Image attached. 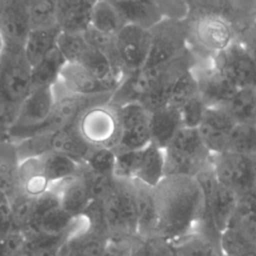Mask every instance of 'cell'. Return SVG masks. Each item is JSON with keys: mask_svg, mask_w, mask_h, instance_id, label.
Listing matches in <instances>:
<instances>
[{"mask_svg": "<svg viewBox=\"0 0 256 256\" xmlns=\"http://www.w3.org/2000/svg\"><path fill=\"white\" fill-rule=\"evenodd\" d=\"M154 192L159 217L156 237L174 240L192 232L204 210L203 192L196 178L165 176Z\"/></svg>", "mask_w": 256, "mask_h": 256, "instance_id": "obj_1", "label": "cell"}, {"mask_svg": "<svg viewBox=\"0 0 256 256\" xmlns=\"http://www.w3.org/2000/svg\"><path fill=\"white\" fill-rule=\"evenodd\" d=\"M32 88L31 65L23 46L7 42L0 56V125L7 131Z\"/></svg>", "mask_w": 256, "mask_h": 256, "instance_id": "obj_2", "label": "cell"}, {"mask_svg": "<svg viewBox=\"0 0 256 256\" xmlns=\"http://www.w3.org/2000/svg\"><path fill=\"white\" fill-rule=\"evenodd\" d=\"M189 21V46L200 60H211L236 38L234 27L223 17L206 11L194 10Z\"/></svg>", "mask_w": 256, "mask_h": 256, "instance_id": "obj_3", "label": "cell"}, {"mask_svg": "<svg viewBox=\"0 0 256 256\" xmlns=\"http://www.w3.org/2000/svg\"><path fill=\"white\" fill-rule=\"evenodd\" d=\"M151 48L143 69L156 68L175 59L189 48L190 28L185 19L163 18L150 28Z\"/></svg>", "mask_w": 256, "mask_h": 256, "instance_id": "obj_4", "label": "cell"}, {"mask_svg": "<svg viewBox=\"0 0 256 256\" xmlns=\"http://www.w3.org/2000/svg\"><path fill=\"white\" fill-rule=\"evenodd\" d=\"M82 138L93 148H115L120 137L118 107L108 103L97 104L85 110L75 122Z\"/></svg>", "mask_w": 256, "mask_h": 256, "instance_id": "obj_5", "label": "cell"}, {"mask_svg": "<svg viewBox=\"0 0 256 256\" xmlns=\"http://www.w3.org/2000/svg\"><path fill=\"white\" fill-rule=\"evenodd\" d=\"M54 104L53 86L32 88L22 102L15 121L7 131V139L17 142L35 134L49 118Z\"/></svg>", "mask_w": 256, "mask_h": 256, "instance_id": "obj_6", "label": "cell"}, {"mask_svg": "<svg viewBox=\"0 0 256 256\" xmlns=\"http://www.w3.org/2000/svg\"><path fill=\"white\" fill-rule=\"evenodd\" d=\"M212 167L218 181L238 195L256 188V153L212 154Z\"/></svg>", "mask_w": 256, "mask_h": 256, "instance_id": "obj_7", "label": "cell"}, {"mask_svg": "<svg viewBox=\"0 0 256 256\" xmlns=\"http://www.w3.org/2000/svg\"><path fill=\"white\" fill-rule=\"evenodd\" d=\"M151 39L149 28L133 23H126L114 35L117 58L126 75L145 67L150 53Z\"/></svg>", "mask_w": 256, "mask_h": 256, "instance_id": "obj_8", "label": "cell"}, {"mask_svg": "<svg viewBox=\"0 0 256 256\" xmlns=\"http://www.w3.org/2000/svg\"><path fill=\"white\" fill-rule=\"evenodd\" d=\"M118 107L120 137L116 152L140 150L151 143L150 111L140 102L133 101Z\"/></svg>", "mask_w": 256, "mask_h": 256, "instance_id": "obj_9", "label": "cell"}, {"mask_svg": "<svg viewBox=\"0 0 256 256\" xmlns=\"http://www.w3.org/2000/svg\"><path fill=\"white\" fill-rule=\"evenodd\" d=\"M212 63L236 87H256V62L237 38L213 56Z\"/></svg>", "mask_w": 256, "mask_h": 256, "instance_id": "obj_10", "label": "cell"}, {"mask_svg": "<svg viewBox=\"0 0 256 256\" xmlns=\"http://www.w3.org/2000/svg\"><path fill=\"white\" fill-rule=\"evenodd\" d=\"M199 95L207 107H221L236 92V87L211 60L201 61L193 67Z\"/></svg>", "mask_w": 256, "mask_h": 256, "instance_id": "obj_11", "label": "cell"}, {"mask_svg": "<svg viewBox=\"0 0 256 256\" xmlns=\"http://www.w3.org/2000/svg\"><path fill=\"white\" fill-rule=\"evenodd\" d=\"M53 86L65 93L78 96L113 93L103 82L78 62H66Z\"/></svg>", "mask_w": 256, "mask_h": 256, "instance_id": "obj_12", "label": "cell"}, {"mask_svg": "<svg viewBox=\"0 0 256 256\" xmlns=\"http://www.w3.org/2000/svg\"><path fill=\"white\" fill-rule=\"evenodd\" d=\"M194 10L223 17L234 27L237 35L256 23V0H202Z\"/></svg>", "mask_w": 256, "mask_h": 256, "instance_id": "obj_13", "label": "cell"}, {"mask_svg": "<svg viewBox=\"0 0 256 256\" xmlns=\"http://www.w3.org/2000/svg\"><path fill=\"white\" fill-rule=\"evenodd\" d=\"M235 124L221 107H207L198 130L204 144L212 154L226 150L228 137Z\"/></svg>", "mask_w": 256, "mask_h": 256, "instance_id": "obj_14", "label": "cell"}, {"mask_svg": "<svg viewBox=\"0 0 256 256\" xmlns=\"http://www.w3.org/2000/svg\"><path fill=\"white\" fill-rule=\"evenodd\" d=\"M50 190L57 193L60 206L72 216H80L93 200L88 181L82 171L80 174L50 185Z\"/></svg>", "mask_w": 256, "mask_h": 256, "instance_id": "obj_15", "label": "cell"}, {"mask_svg": "<svg viewBox=\"0 0 256 256\" xmlns=\"http://www.w3.org/2000/svg\"><path fill=\"white\" fill-rule=\"evenodd\" d=\"M0 30L6 42L23 46L31 27L28 9L21 0H6L0 16Z\"/></svg>", "mask_w": 256, "mask_h": 256, "instance_id": "obj_16", "label": "cell"}, {"mask_svg": "<svg viewBox=\"0 0 256 256\" xmlns=\"http://www.w3.org/2000/svg\"><path fill=\"white\" fill-rule=\"evenodd\" d=\"M109 238L88 225L64 242L60 256H101Z\"/></svg>", "mask_w": 256, "mask_h": 256, "instance_id": "obj_17", "label": "cell"}, {"mask_svg": "<svg viewBox=\"0 0 256 256\" xmlns=\"http://www.w3.org/2000/svg\"><path fill=\"white\" fill-rule=\"evenodd\" d=\"M165 176L164 148L151 142L141 150L138 169L133 180L155 188Z\"/></svg>", "mask_w": 256, "mask_h": 256, "instance_id": "obj_18", "label": "cell"}, {"mask_svg": "<svg viewBox=\"0 0 256 256\" xmlns=\"http://www.w3.org/2000/svg\"><path fill=\"white\" fill-rule=\"evenodd\" d=\"M134 181L138 201L137 235L146 238L156 237L159 217L154 188Z\"/></svg>", "mask_w": 256, "mask_h": 256, "instance_id": "obj_19", "label": "cell"}, {"mask_svg": "<svg viewBox=\"0 0 256 256\" xmlns=\"http://www.w3.org/2000/svg\"><path fill=\"white\" fill-rule=\"evenodd\" d=\"M151 142L165 148L182 127L178 109L165 105L150 112Z\"/></svg>", "mask_w": 256, "mask_h": 256, "instance_id": "obj_20", "label": "cell"}, {"mask_svg": "<svg viewBox=\"0 0 256 256\" xmlns=\"http://www.w3.org/2000/svg\"><path fill=\"white\" fill-rule=\"evenodd\" d=\"M92 149L80 135L75 123L51 132V150L68 155L82 164Z\"/></svg>", "mask_w": 256, "mask_h": 256, "instance_id": "obj_21", "label": "cell"}, {"mask_svg": "<svg viewBox=\"0 0 256 256\" xmlns=\"http://www.w3.org/2000/svg\"><path fill=\"white\" fill-rule=\"evenodd\" d=\"M121 13L126 23L152 28L163 19L153 0H108Z\"/></svg>", "mask_w": 256, "mask_h": 256, "instance_id": "obj_22", "label": "cell"}, {"mask_svg": "<svg viewBox=\"0 0 256 256\" xmlns=\"http://www.w3.org/2000/svg\"><path fill=\"white\" fill-rule=\"evenodd\" d=\"M61 31L59 25L30 30L23 44V51L31 66L35 65L57 47V41Z\"/></svg>", "mask_w": 256, "mask_h": 256, "instance_id": "obj_23", "label": "cell"}, {"mask_svg": "<svg viewBox=\"0 0 256 256\" xmlns=\"http://www.w3.org/2000/svg\"><path fill=\"white\" fill-rule=\"evenodd\" d=\"M18 184L21 192L32 197L49 190L50 183L43 173L41 156L26 158L19 162Z\"/></svg>", "mask_w": 256, "mask_h": 256, "instance_id": "obj_24", "label": "cell"}, {"mask_svg": "<svg viewBox=\"0 0 256 256\" xmlns=\"http://www.w3.org/2000/svg\"><path fill=\"white\" fill-rule=\"evenodd\" d=\"M19 162L14 142L0 140V193L9 198L19 191Z\"/></svg>", "mask_w": 256, "mask_h": 256, "instance_id": "obj_25", "label": "cell"}, {"mask_svg": "<svg viewBox=\"0 0 256 256\" xmlns=\"http://www.w3.org/2000/svg\"><path fill=\"white\" fill-rule=\"evenodd\" d=\"M170 241L174 256H223L220 243L198 231Z\"/></svg>", "mask_w": 256, "mask_h": 256, "instance_id": "obj_26", "label": "cell"}, {"mask_svg": "<svg viewBox=\"0 0 256 256\" xmlns=\"http://www.w3.org/2000/svg\"><path fill=\"white\" fill-rule=\"evenodd\" d=\"M43 173L50 185L72 178L82 171L83 164L63 153L51 151L41 156Z\"/></svg>", "mask_w": 256, "mask_h": 256, "instance_id": "obj_27", "label": "cell"}, {"mask_svg": "<svg viewBox=\"0 0 256 256\" xmlns=\"http://www.w3.org/2000/svg\"><path fill=\"white\" fill-rule=\"evenodd\" d=\"M221 108L235 123H256V87L238 88Z\"/></svg>", "mask_w": 256, "mask_h": 256, "instance_id": "obj_28", "label": "cell"}, {"mask_svg": "<svg viewBox=\"0 0 256 256\" xmlns=\"http://www.w3.org/2000/svg\"><path fill=\"white\" fill-rule=\"evenodd\" d=\"M66 59L56 47L35 65L31 66L32 87L53 86L59 78Z\"/></svg>", "mask_w": 256, "mask_h": 256, "instance_id": "obj_29", "label": "cell"}, {"mask_svg": "<svg viewBox=\"0 0 256 256\" xmlns=\"http://www.w3.org/2000/svg\"><path fill=\"white\" fill-rule=\"evenodd\" d=\"M126 24L118 9L108 0H96L92 7L91 28L114 36Z\"/></svg>", "mask_w": 256, "mask_h": 256, "instance_id": "obj_30", "label": "cell"}, {"mask_svg": "<svg viewBox=\"0 0 256 256\" xmlns=\"http://www.w3.org/2000/svg\"><path fill=\"white\" fill-rule=\"evenodd\" d=\"M225 151L256 153V123H236L228 137Z\"/></svg>", "mask_w": 256, "mask_h": 256, "instance_id": "obj_31", "label": "cell"}, {"mask_svg": "<svg viewBox=\"0 0 256 256\" xmlns=\"http://www.w3.org/2000/svg\"><path fill=\"white\" fill-rule=\"evenodd\" d=\"M198 94V82L191 68L182 73L175 82L167 105L179 110L182 105Z\"/></svg>", "mask_w": 256, "mask_h": 256, "instance_id": "obj_32", "label": "cell"}, {"mask_svg": "<svg viewBox=\"0 0 256 256\" xmlns=\"http://www.w3.org/2000/svg\"><path fill=\"white\" fill-rule=\"evenodd\" d=\"M27 9L31 29L59 25L57 0H38Z\"/></svg>", "mask_w": 256, "mask_h": 256, "instance_id": "obj_33", "label": "cell"}, {"mask_svg": "<svg viewBox=\"0 0 256 256\" xmlns=\"http://www.w3.org/2000/svg\"><path fill=\"white\" fill-rule=\"evenodd\" d=\"M117 153L113 148H93L83 163L84 166L97 174L114 177Z\"/></svg>", "mask_w": 256, "mask_h": 256, "instance_id": "obj_34", "label": "cell"}, {"mask_svg": "<svg viewBox=\"0 0 256 256\" xmlns=\"http://www.w3.org/2000/svg\"><path fill=\"white\" fill-rule=\"evenodd\" d=\"M9 199L12 205L14 229H27L33 219L35 197L29 196L19 190Z\"/></svg>", "mask_w": 256, "mask_h": 256, "instance_id": "obj_35", "label": "cell"}, {"mask_svg": "<svg viewBox=\"0 0 256 256\" xmlns=\"http://www.w3.org/2000/svg\"><path fill=\"white\" fill-rule=\"evenodd\" d=\"M220 248L223 256H235L249 250H254L244 233L234 224H231L222 232Z\"/></svg>", "mask_w": 256, "mask_h": 256, "instance_id": "obj_36", "label": "cell"}, {"mask_svg": "<svg viewBox=\"0 0 256 256\" xmlns=\"http://www.w3.org/2000/svg\"><path fill=\"white\" fill-rule=\"evenodd\" d=\"M88 45L83 33L61 31L57 41V48L67 62H77Z\"/></svg>", "mask_w": 256, "mask_h": 256, "instance_id": "obj_37", "label": "cell"}, {"mask_svg": "<svg viewBox=\"0 0 256 256\" xmlns=\"http://www.w3.org/2000/svg\"><path fill=\"white\" fill-rule=\"evenodd\" d=\"M28 243V236L23 230L13 229L0 236V256H23Z\"/></svg>", "mask_w": 256, "mask_h": 256, "instance_id": "obj_38", "label": "cell"}, {"mask_svg": "<svg viewBox=\"0 0 256 256\" xmlns=\"http://www.w3.org/2000/svg\"><path fill=\"white\" fill-rule=\"evenodd\" d=\"M141 150H129L116 152V165L114 177L124 180H133L138 169Z\"/></svg>", "mask_w": 256, "mask_h": 256, "instance_id": "obj_39", "label": "cell"}, {"mask_svg": "<svg viewBox=\"0 0 256 256\" xmlns=\"http://www.w3.org/2000/svg\"><path fill=\"white\" fill-rule=\"evenodd\" d=\"M206 109L207 106L199 94L188 100L179 109L182 126L189 128H198L203 119Z\"/></svg>", "mask_w": 256, "mask_h": 256, "instance_id": "obj_40", "label": "cell"}, {"mask_svg": "<svg viewBox=\"0 0 256 256\" xmlns=\"http://www.w3.org/2000/svg\"><path fill=\"white\" fill-rule=\"evenodd\" d=\"M163 18L185 19L190 10L184 0H153Z\"/></svg>", "mask_w": 256, "mask_h": 256, "instance_id": "obj_41", "label": "cell"}, {"mask_svg": "<svg viewBox=\"0 0 256 256\" xmlns=\"http://www.w3.org/2000/svg\"><path fill=\"white\" fill-rule=\"evenodd\" d=\"M231 224H234L240 228L252 245L253 249L256 251V212L236 216Z\"/></svg>", "mask_w": 256, "mask_h": 256, "instance_id": "obj_42", "label": "cell"}, {"mask_svg": "<svg viewBox=\"0 0 256 256\" xmlns=\"http://www.w3.org/2000/svg\"><path fill=\"white\" fill-rule=\"evenodd\" d=\"M14 229L12 205L8 196L0 193V236Z\"/></svg>", "mask_w": 256, "mask_h": 256, "instance_id": "obj_43", "label": "cell"}, {"mask_svg": "<svg viewBox=\"0 0 256 256\" xmlns=\"http://www.w3.org/2000/svg\"><path fill=\"white\" fill-rule=\"evenodd\" d=\"M130 256H154V248L151 238L139 235L130 238Z\"/></svg>", "mask_w": 256, "mask_h": 256, "instance_id": "obj_44", "label": "cell"}, {"mask_svg": "<svg viewBox=\"0 0 256 256\" xmlns=\"http://www.w3.org/2000/svg\"><path fill=\"white\" fill-rule=\"evenodd\" d=\"M250 212H256V188L238 195V208L235 217Z\"/></svg>", "mask_w": 256, "mask_h": 256, "instance_id": "obj_45", "label": "cell"}, {"mask_svg": "<svg viewBox=\"0 0 256 256\" xmlns=\"http://www.w3.org/2000/svg\"><path fill=\"white\" fill-rule=\"evenodd\" d=\"M237 39L246 47L254 61L256 62V23L245 31L237 35Z\"/></svg>", "mask_w": 256, "mask_h": 256, "instance_id": "obj_46", "label": "cell"}, {"mask_svg": "<svg viewBox=\"0 0 256 256\" xmlns=\"http://www.w3.org/2000/svg\"><path fill=\"white\" fill-rule=\"evenodd\" d=\"M81 0H57L58 24L77 6Z\"/></svg>", "mask_w": 256, "mask_h": 256, "instance_id": "obj_47", "label": "cell"}, {"mask_svg": "<svg viewBox=\"0 0 256 256\" xmlns=\"http://www.w3.org/2000/svg\"><path fill=\"white\" fill-rule=\"evenodd\" d=\"M185 1V3L187 4V6H188V8H189V10H190V12L193 10V9H195L198 5H199V3L202 1V0H184Z\"/></svg>", "mask_w": 256, "mask_h": 256, "instance_id": "obj_48", "label": "cell"}, {"mask_svg": "<svg viewBox=\"0 0 256 256\" xmlns=\"http://www.w3.org/2000/svg\"><path fill=\"white\" fill-rule=\"evenodd\" d=\"M6 45H7V42H6V39L2 33V31L0 30V56L2 55V53L5 51V48H6Z\"/></svg>", "mask_w": 256, "mask_h": 256, "instance_id": "obj_49", "label": "cell"}, {"mask_svg": "<svg viewBox=\"0 0 256 256\" xmlns=\"http://www.w3.org/2000/svg\"><path fill=\"white\" fill-rule=\"evenodd\" d=\"M7 139V130L0 125V140Z\"/></svg>", "mask_w": 256, "mask_h": 256, "instance_id": "obj_50", "label": "cell"}, {"mask_svg": "<svg viewBox=\"0 0 256 256\" xmlns=\"http://www.w3.org/2000/svg\"><path fill=\"white\" fill-rule=\"evenodd\" d=\"M235 256H256V251L255 250H249V251H246L244 253H241V254H238V255H235Z\"/></svg>", "mask_w": 256, "mask_h": 256, "instance_id": "obj_51", "label": "cell"}, {"mask_svg": "<svg viewBox=\"0 0 256 256\" xmlns=\"http://www.w3.org/2000/svg\"><path fill=\"white\" fill-rule=\"evenodd\" d=\"M24 4H25V6L28 8L30 5H32L33 3H35V2H37L38 0H21Z\"/></svg>", "mask_w": 256, "mask_h": 256, "instance_id": "obj_52", "label": "cell"}, {"mask_svg": "<svg viewBox=\"0 0 256 256\" xmlns=\"http://www.w3.org/2000/svg\"><path fill=\"white\" fill-rule=\"evenodd\" d=\"M5 3H6V0H0V16L4 10V7H5Z\"/></svg>", "mask_w": 256, "mask_h": 256, "instance_id": "obj_53", "label": "cell"}]
</instances>
